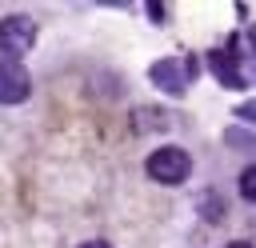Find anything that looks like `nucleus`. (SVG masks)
<instances>
[{
  "mask_svg": "<svg viewBox=\"0 0 256 248\" xmlns=\"http://www.w3.org/2000/svg\"><path fill=\"white\" fill-rule=\"evenodd\" d=\"M240 196L256 204V168H244L240 172Z\"/></svg>",
  "mask_w": 256,
  "mask_h": 248,
  "instance_id": "6",
  "label": "nucleus"
},
{
  "mask_svg": "<svg viewBox=\"0 0 256 248\" xmlns=\"http://www.w3.org/2000/svg\"><path fill=\"white\" fill-rule=\"evenodd\" d=\"M192 60H176V56H168V60H156L152 64V84L156 88H164V92H172V96H180L184 88H188V80H192Z\"/></svg>",
  "mask_w": 256,
  "mask_h": 248,
  "instance_id": "3",
  "label": "nucleus"
},
{
  "mask_svg": "<svg viewBox=\"0 0 256 248\" xmlns=\"http://www.w3.org/2000/svg\"><path fill=\"white\" fill-rule=\"evenodd\" d=\"M228 248H248V244H240V240H236V244H228Z\"/></svg>",
  "mask_w": 256,
  "mask_h": 248,
  "instance_id": "10",
  "label": "nucleus"
},
{
  "mask_svg": "<svg viewBox=\"0 0 256 248\" xmlns=\"http://www.w3.org/2000/svg\"><path fill=\"white\" fill-rule=\"evenodd\" d=\"M208 68L216 72V80L224 84V88H244V76H240V64L224 52V48H212L208 52Z\"/></svg>",
  "mask_w": 256,
  "mask_h": 248,
  "instance_id": "5",
  "label": "nucleus"
},
{
  "mask_svg": "<svg viewBox=\"0 0 256 248\" xmlns=\"http://www.w3.org/2000/svg\"><path fill=\"white\" fill-rule=\"evenodd\" d=\"M188 172H192V156L184 148H176V144H164V148H156L148 156V176L156 184H184Z\"/></svg>",
  "mask_w": 256,
  "mask_h": 248,
  "instance_id": "1",
  "label": "nucleus"
},
{
  "mask_svg": "<svg viewBox=\"0 0 256 248\" xmlns=\"http://www.w3.org/2000/svg\"><path fill=\"white\" fill-rule=\"evenodd\" d=\"M148 16H152L156 24H164V8H160V4H148Z\"/></svg>",
  "mask_w": 256,
  "mask_h": 248,
  "instance_id": "7",
  "label": "nucleus"
},
{
  "mask_svg": "<svg viewBox=\"0 0 256 248\" xmlns=\"http://www.w3.org/2000/svg\"><path fill=\"white\" fill-rule=\"evenodd\" d=\"M80 248H112V244H104V240H88V244H80Z\"/></svg>",
  "mask_w": 256,
  "mask_h": 248,
  "instance_id": "9",
  "label": "nucleus"
},
{
  "mask_svg": "<svg viewBox=\"0 0 256 248\" xmlns=\"http://www.w3.org/2000/svg\"><path fill=\"white\" fill-rule=\"evenodd\" d=\"M28 92H32L28 72L16 60H0V104H20L28 100Z\"/></svg>",
  "mask_w": 256,
  "mask_h": 248,
  "instance_id": "4",
  "label": "nucleus"
},
{
  "mask_svg": "<svg viewBox=\"0 0 256 248\" xmlns=\"http://www.w3.org/2000/svg\"><path fill=\"white\" fill-rule=\"evenodd\" d=\"M236 116H244V120H252V124H256V104H244Z\"/></svg>",
  "mask_w": 256,
  "mask_h": 248,
  "instance_id": "8",
  "label": "nucleus"
},
{
  "mask_svg": "<svg viewBox=\"0 0 256 248\" xmlns=\"http://www.w3.org/2000/svg\"><path fill=\"white\" fill-rule=\"evenodd\" d=\"M32 44H36V20L32 16H4L0 20V52H4V60L20 64V56L32 52Z\"/></svg>",
  "mask_w": 256,
  "mask_h": 248,
  "instance_id": "2",
  "label": "nucleus"
},
{
  "mask_svg": "<svg viewBox=\"0 0 256 248\" xmlns=\"http://www.w3.org/2000/svg\"><path fill=\"white\" fill-rule=\"evenodd\" d=\"M252 44H256V28H252Z\"/></svg>",
  "mask_w": 256,
  "mask_h": 248,
  "instance_id": "11",
  "label": "nucleus"
}]
</instances>
